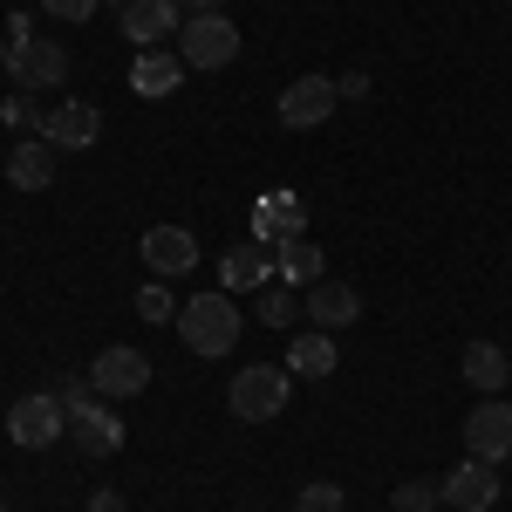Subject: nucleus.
Wrapping results in <instances>:
<instances>
[{
    "instance_id": "7c9ffc66",
    "label": "nucleus",
    "mask_w": 512,
    "mask_h": 512,
    "mask_svg": "<svg viewBox=\"0 0 512 512\" xmlns=\"http://www.w3.org/2000/svg\"><path fill=\"white\" fill-rule=\"evenodd\" d=\"M89 512H130V499H123V492H110V485H103V492H96V499H89Z\"/></svg>"
},
{
    "instance_id": "4468645a",
    "label": "nucleus",
    "mask_w": 512,
    "mask_h": 512,
    "mask_svg": "<svg viewBox=\"0 0 512 512\" xmlns=\"http://www.w3.org/2000/svg\"><path fill=\"white\" fill-rule=\"evenodd\" d=\"M267 280H274V253H267L260 239H233L226 260H219V287H226V294H260Z\"/></svg>"
},
{
    "instance_id": "9b49d317",
    "label": "nucleus",
    "mask_w": 512,
    "mask_h": 512,
    "mask_svg": "<svg viewBox=\"0 0 512 512\" xmlns=\"http://www.w3.org/2000/svg\"><path fill=\"white\" fill-rule=\"evenodd\" d=\"M301 315L315 321L321 335H342V328L362 315V294H355L349 280H315V287L301 294Z\"/></svg>"
},
{
    "instance_id": "6ab92c4d",
    "label": "nucleus",
    "mask_w": 512,
    "mask_h": 512,
    "mask_svg": "<svg viewBox=\"0 0 512 512\" xmlns=\"http://www.w3.org/2000/svg\"><path fill=\"white\" fill-rule=\"evenodd\" d=\"M274 274L308 294L315 280H328V253H321L315 239H287V246H274Z\"/></svg>"
},
{
    "instance_id": "5701e85b",
    "label": "nucleus",
    "mask_w": 512,
    "mask_h": 512,
    "mask_svg": "<svg viewBox=\"0 0 512 512\" xmlns=\"http://www.w3.org/2000/svg\"><path fill=\"white\" fill-rule=\"evenodd\" d=\"M137 321H151V328H164V321H178V301H171V280H144V287H137Z\"/></svg>"
},
{
    "instance_id": "6e6552de",
    "label": "nucleus",
    "mask_w": 512,
    "mask_h": 512,
    "mask_svg": "<svg viewBox=\"0 0 512 512\" xmlns=\"http://www.w3.org/2000/svg\"><path fill=\"white\" fill-rule=\"evenodd\" d=\"M137 253H144L151 280H178V274H192V267H198V239L185 233V226H151Z\"/></svg>"
},
{
    "instance_id": "2f4dec72",
    "label": "nucleus",
    "mask_w": 512,
    "mask_h": 512,
    "mask_svg": "<svg viewBox=\"0 0 512 512\" xmlns=\"http://www.w3.org/2000/svg\"><path fill=\"white\" fill-rule=\"evenodd\" d=\"M178 7H185V14H219L226 0H178Z\"/></svg>"
},
{
    "instance_id": "ddd939ff",
    "label": "nucleus",
    "mask_w": 512,
    "mask_h": 512,
    "mask_svg": "<svg viewBox=\"0 0 512 512\" xmlns=\"http://www.w3.org/2000/svg\"><path fill=\"white\" fill-rule=\"evenodd\" d=\"M185 28V7L178 0H123V41H137V48H158Z\"/></svg>"
},
{
    "instance_id": "f3484780",
    "label": "nucleus",
    "mask_w": 512,
    "mask_h": 512,
    "mask_svg": "<svg viewBox=\"0 0 512 512\" xmlns=\"http://www.w3.org/2000/svg\"><path fill=\"white\" fill-rule=\"evenodd\" d=\"M7 185H14V192H48V185H55V144H48V137L14 144V151H7Z\"/></svg>"
},
{
    "instance_id": "2eb2a0df",
    "label": "nucleus",
    "mask_w": 512,
    "mask_h": 512,
    "mask_svg": "<svg viewBox=\"0 0 512 512\" xmlns=\"http://www.w3.org/2000/svg\"><path fill=\"white\" fill-rule=\"evenodd\" d=\"M301 226H308V205H301L294 192H267L260 205H253V239H260V246H287V239H308Z\"/></svg>"
},
{
    "instance_id": "a211bd4d",
    "label": "nucleus",
    "mask_w": 512,
    "mask_h": 512,
    "mask_svg": "<svg viewBox=\"0 0 512 512\" xmlns=\"http://www.w3.org/2000/svg\"><path fill=\"white\" fill-rule=\"evenodd\" d=\"M178 82H185V62H178L171 48H137V62H130V89H137V96L158 103V96L178 89Z\"/></svg>"
},
{
    "instance_id": "412c9836",
    "label": "nucleus",
    "mask_w": 512,
    "mask_h": 512,
    "mask_svg": "<svg viewBox=\"0 0 512 512\" xmlns=\"http://www.w3.org/2000/svg\"><path fill=\"white\" fill-rule=\"evenodd\" d=\"M287 369H294V376H308V383L335 376V335H321V328L294 335V349H287Z\"/></svg>"
},
{
    "instance_id": "aec40b11",
    "label": "nucleus",
    "mask_w": 512,
    "mask_h": 512,
    "mask_svg": "<svg viewBox=\"0 0 512 512\" xmlns=\"http://www.w3.org/2000/svg\"><path fill=\"white\" fill-rule=\"evenodd\" d=\"M458 369H465V383H472V390H485V396H499L512 383V362H506V349H499V342H465Z\"/></svg>"
},
{
    "instance_id": "cd10ccee",
    "label": "nucleus",
    "mask_w": 512,
    "mask_h": 512,
    "mask_svg": "<svg viewBox=\"0 0 512 512\" xmlns=\"http://www.w3.org/2000/svg\"><path fill=\"white\" fill-rule=\"evenodd\" d=\"M103 0H41V14H55V21H89Z\"/></svg>"
},
{
    "instance_id": "f8f14e48",
    "label": "nucleus",
    "mask_w": 512,
    "mask_h": 512,
    "mask_svg": "<svg viewBox=\"0 0 512 512\" xmlns=\"http://www.w3.org/2000/svg\"><path fill=\"white\" fill-rule=\"evenodd\" d=\"M444 485V506L458 512H492L499 506V465H485V458H465L451 478H437Z\"/></svg>"
},
{
    "instance_id": "bb28decb",
    "label": "nucleus",
    "mask_w": 512,
    "mask_h": 512,
    "mask_svg": "<svg viewBox=\"0 0 512 512\" xmlns=\"http://www.w3.org/2000/svg\"><path fill=\"white\" fill-rule=\"evenodd\" d=\"M62 410H69V417H76V410H89V403H96V383H89V376H69V383H62Z\"/></svg>"
},
{
    "instance_id": "b1692460",
    "label": "nucleus",
    "mask_w": 512,
    "mask_h": 512,
    "mask_svg": "<svg viewBox=\"0 0 512 512\" xmlns=\"http://www.w3.org/2000/svg\"><path fill=\"white\" fill-rule=\"evenodd\" d=\"M390 506L396 512H437L444 506V485H437V478H403V485L390 492Z\"/></svg>"
},
{
    "instance_id": "9d476101",
    "label": "nucleus",
    "mask_w": 512,
    "mask_h": 512,
    "mask_svg": "<svg viewBox=\"0 0 512 512\" xmlns=\"http://www.w3.org/2000/svg\"><path fill=\"white\" fill-rule=\"evenodd\" d=\"M89 383H96V396H137L144 383H151V355H137V349H103L96 362H89Z\"/></svg>"
},
{
    "instance_id": "dca6fc26",
    "label": "nucleus",
    "mask_w": 512,
    "mask_h": 512,
    "mask_svg": "<svg viewBox=\"0 0 512 512\" xmlns=\"http://www.w3.org/2000/svg\"><path fill=\"white\" fill-rule=\"evenodd\" d=\"M69 431H76L82 458H117V451H123V424H117V410H110V403L76 410V417H69Z\"/></svg>"
},
{
    "instance_id": "c85d7f7f",
    "label": "nucleus",
    "mask_w": 512,
    "mask_h": 512,
    "mask_svg": "<svg viewBox=\"0 0 512 512\" xmlns=\"http://www.w3.org/2000/svg\"><path fill=\"white\" fill-rule=\"evenodd\" d=\"M0 35H7V41H35V14H21V7H14V14H7V28H0Z\"/></svg>"
},
{
    "instance_id": "a878e982",
    "label": "nucleus",
    "mask_w": 512,
    "mask_h": 512,
    "mask_svg": "<svg viewBox=\"0 0 512 512\" xmlns=\"http://www.w3.org/2000/svg\"><path fill=\"white\" fill-rule=\"evenodd\" d=\"M0 117H7V123H21V130H35V137H41V117H48V110H41V103H28V89H21V96H7V103H0Z\"/></svg>"
},
{
    "instance_id": "4be33fe9",
    "label": "nucleus",
    "mask_w": 512,
    "mask_h": 512,
    "mask_svg": "<svg viewBox=\"0 0 512 512\" xmlns=\"http://www.w3.org/2000/svg\"><path fill=\"white\" fill-rule=\"evenodd\" d=\"M253 315L267 321V328H294V315H301V308H294V287H287V280H267V287H260V308H253Z\"/></svg>"
},
{
    "instance_id": "72a5a7b5",
    "label": "nucleus",
    "mask_w": 512,
    "mask_h": 512,
    "mask_svg": "<svg viewBox=\"0 0 512 512\" xmlns=\"http://www.w3.org/2000/svg\"><path fill=\"white\" fill-rule=\"evenodd\" d=\"M0 512H7V506H0Z\"/></svg>"
},
{
    "instance_id": "393cba45",
    "label": "nucleus",
    "mask_w": 512,
    "mask_h": 512,
    "mask_svg": "<svg viewBox=\"0 0 512 512\" xmlns=\"http://www.w3.org/2000/svg\"><path fill=\"white\" fill-rule=\"evenodd\" d=\"M294 512H349V492H342V485H328V478H315V485H301Z\"/></svg>"
},
{
    "instance_id": "473e14b6",
    "label": "nucleus",
    "mask_w": 512,
    "mask_h": 512,
    "mask_svg": "<svg viewBox=\"0 0 512 512\" xmlns=\"http://www.w3.org/2000/svg\"><path fill=\"white\" fill-rule=\"evenodd\" d=\"M0 69H7V35H0Z\"/></svg>"
},
{
    "instance_id": "423d86ee",
    "label": "nucleus",
    "mask_w": 512,
    "mask_h": 512,
    "mask_svg": "<svg viewBox=\"0 0 512 512\" xmlns=\"http://www.w3.org/2000/svg\"><path fill=\"white\" fill-rule=\"evenodd\" d=\"M7 76L21 82V89H62L69 55L55 41H7Z\"/></svg>"
},
{
    "instance_id": "0eeeda50",
    "label": "nucleus",
    "mask_w": 512,
    "mask_h": 512,
    "mask_svg": "<svg viewBox=\"0 0 512 512\" xmlns=\"http://www.w3.org/2000/svg\"><path fill=\"white\" fill-rule=\"evenodd\" d=\"M465 451L485 458V465L512 458V403H499V396H485V403H478L472 417H465Z\"/></svg>"
},
{
    "instance_id": "f03ea898",
    "label": "nucleus",
    "mask_w": 512,
    "mask_h": 512,
    "mask_svg": "<svg viewBox=\"0 0 512 512\" xmlns=\"http://www.w3.org/2000/svg\"><path fill=\"white\" fill-rule=\"evenodd\" d=\"M287 390H294L287 383V362H246L233 376V396L226 403H233L239 424H274L280 410H287Z\"/></svg>"
},
{
    "instance_id": "39448f33",
    "label": "nucleus",
    "mask_w": 512,
    "mask_h": 512,
    "mask_svg": "<svg viewBox=\"0 0 512 512\" xmlns=\"http://www.w3.org/2000/svg\"><path fill=\"white\" fill-rule=\"evenodd\" d=\"M335 103H342L335 76H294L280 89V123H287V130H315V123L335 117Z\"/></svg>"
},
{
    "instance_id": "20e7f679",
    "label": "nucleus",
    "mask_w": 512,
    "mask_h": 512,
    "mask_svg": "<svg viewBox=\"0 0 512 512\" xmlns=\"http://www.w3.org/2000/svg\"><path fill=\"white\" fill-rule=\"evenodd\" d=\"M62 431H69V410H62L55 390H35V396H21V403L7 410V437H14L21 451H48Z\"/></svg>"
},
{
    "instance_id": "c756f323",
    "label": "nucleus",
    "mask_w": 512,
    "mask_h": 512,
    "mask_svg": "<svg viewBox=\"0 0 512 512\" xmlns=\"http://www.w3.org/2000/svg\"><path fill=\"white\" fill-rule=\"evenodd\" d=\"M335 89H342L349 103H355V96H369V69H349V76H335Z\"/></svg>"
},
{
    "instance_id": "f257e3e1",
    "label": "nucleus",
    "mask_w": 512,
    "mask_h": 512,
    "mask_svg": "<svg viewBox=\"0 0 512 512\" xmlns=\"http://www.w3.org/2000/svg\"><path fill=\"white\" fill-rule=\"evenodd\" d=\"M178 335H185V349L192 355H233L239 349V294L226 287H212V294H192L185 308H178Z\"/></svg>"
},
{
    "instance_id": "7ed1b4c3",
    "label": "nucleus",
    "mask_w": 512,
    "mask_h": 512,
    "mask_svg": "<svg viewBox=\"0 0 512 512\" xmlns=\"http://www.w3.org/2000/svg\"><path fill=\"white\" fill-rule=\"evenodd\" d=\"M178 62H185V69H226V62H239V28L226 14H185V28H178Z\"/></svg>"
},
{
    "instance_id": "1a4fd4ad",
    "label": "nucleus",
    "mask_w": 512,
    "mask_h": 512,
    "mask_svg": "<svg viewBox=\"0 0 512 512\" xmlns=\"http://www.w3.org/2000/svg\"><path fill=\"white\" fill-rule=\"evenodd\" d=\"M41 137H48L55 151H89V144L103 137V110H96V103H76V96H69V103H55V110L41 117Z\"/></svg>"
}]
</instances>
